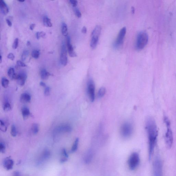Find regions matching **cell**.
Listing matches in <instances>:
<instances>
[{
    "instance_id": "cell-23",
    "label": "cell",
    "mask_w": 176,
    "mask_h": 176,
    "mask_svg": "<svg viewBox=\"0 0 176 176\" xmlns=\"http://www.w3.org/2000/svg\"><path fill=\"white\" fill-rule=\"evenodd\" d=\"M39 130V125L37 123H33L31 126V132L33 135H36L38 133Z\"/></svg>"
},
{
    "instance_id": "cell-29",
    "label": "cell",
    "mask_w": 176,
    "mask_h": 176,
    "mask_svg": "<svg viewBox=\"0 0 176 176\" xmlns=\"http://www.w3.org/2000/svg\"><path fill=\"white\" fill-rule=\"evenodd\" d=\"M12 106L11 105L9 102H6L3 106V110L5 112H8L12 110Z\"/></svg>"
},
{
    "instance_id": "cell-41",
    "label": "cell",
    "mask_w": 176,
    "mask_h": 176,
    "mask_svg": "<svg viewBox=\"0 0 176 176\" xmlns=\"http://www.w3.org/2000/svg\"><path fill=\"white\" fill-rule=\"evenodd\" d=\"M69 2L72 5L73 7H77L78 3L77 1H75V0H70Z\"/></svg>"
},
{
    "instance_id": "cell-10",
    "label": "cell",
    "mask_w": 176,
    "mask_h": 176,
    "mask_svg": "<svg viewBox=\"0 0 176 176\" xmlns=\"http://www.w3.org/2000/svg\"><path fill=\"white\" fill-rule=\"evenodd\" d=\"M126 33V28L125 27L123 28L119 31L117 39L114 44V46L116 48L121 46Z\"/></svg>"
},
{
    "instance_id": "cell-5",
    "label": "cell",
    "mask_w": 176,
    "mask_h": 176,
    "mask_svg": "<svg viewBox=\"0 0 176 176\" xmlns=\"http://www.w3.org/2000/svg\"><path fill=\"white\" fill-rule=\"evenodd\" d=\"M140 161V157L137 152H134L131 154L128 162L129 169L131 170H135L138 167Z\"/></svg>"
},
{
    "instance_id": "cell-24",
    "label": "cell",
    "mask_w": 176,
    "mask_h": 176,
    "mask_svg": "<svg viewBox=\"0 0 176 176\" xmlns=\"http://www.w3.org/2000/svg\"><path fill=\"white\" fill-rule=\"evenodd\" d=\"M43 25L46 27H51L52 25L51 20L47 16H44L43 18Z\"/></svg>"
},
{
    "instance_id": "cell-12",
    "label": "cell",
    "mask_w": 176,
    "mask_h": 176,
    "mask_svg": "<svg viewBox=\"0 0 176 176\" xmlns=\"http://www.w3.org/2000/svg\"><path fill=\"white\" fill-rule=\"evenodd\" d=\"M3 165L4 167L6 170H11L12 169L14 166V161L11 157H7L4 159Z\"/></svg>"
},
{
    "instance_id": "cell-17",
    "label": "cell",
    "mask_w": 176,
    "mask_h": 176,
    "mask_svg": "<svg viewBox=\"0 0 176 176\" xmlns=\"http://www.w3.org/2000/svg\"><path fill=\"white\" fill-rule=\"evenodd\" d=\"M0 9L1 12L4 15H6L9 12V7L3 0H1L0 1Z\"/></svg>"
},
{
    "instance_id": "cell-35",
    "label": "cell",
    "mask_w": 176,
    "mask_h": 176,
    "mask_svg": "<svg viewBox=\"0 0 176 176\" xmlns=\"http://www.w3.org/2000/svg\"><path fill=\"white\" fill-rule=\"evenodd\" d=\"M51 88L49 86H47L44 89V94L46 96H49L50 94Z\"/></svg>"
},
{
    "instance_id": "cell-8",
    "label": "cell",
    "mask_w": 176,
    "mask_h": 176,
    "mask_svg": "<svg viewBox=\"0 0 176 176\" xmlns=\"http://www.w3.org/2000/svg\"><path fill=\"white\" fill-rule=\"evenodd\" d=\"M72 130L71 126L67 124H64L59 126L54 129L53 131L54 136H56L62 133H70Z\"/></svg>"
},
{
    "instance_id": "cell-20",
    "label": "cell",
    "mask_w": 176,
    "mask_h": 176,
    "mask_svg": "<svg viewBox=\"0 0 176 176\" xmlns=\"http://www.w3.org/2000/svg\"><path fill=\"white\" fill-rule=\"evenodd\" d=\"M69 155L67 153V152L64 148L62 150L61 152V158L60 159V162L61 163H64L67 161Z\"/></svg>"
},
{
    "instance_id": "cell-39",
    "label": "cell",
    "mask_w": 176,
    "mask_h": 176,
    "mask_svg": "<svg viewBox=\"0 0 176 176\" xmlns=\"http://www.w3.org/2000/svg\"><path fill=\"white\" fill-rule=\"evenodd\" d=\"M16 64L18 67H27V65H26L23 61H20V60H18V61H17Z\"/></svg>"
},
{
    "instance_id": "cell-26",
    "label": "cell",
    "mask_w": 176,
    "mask_h": 176,
    "mask_svg": "<svg viewBox=\"0 0 176 176\" xmlns=\"http://www.w3.org/2000/svg\"><path fill=\"white\" fill-rule=\"evenodd\" d=\"M79 143V139L77 138L75 139L74 143L73 144L71 149V153H74L77 151L78 148Z\"/></svg>"
},
{
    "instance_id": "cell-21",
    "label": "cell",
    "mask_w": 176,
    "mask_h": 176,
    "mask_svg": "<svg viewBox=\"0 0 176 176\" xmlns=\"http://www.w3.org/2000/svg\"><path fill=\"white\" fill-rule=\"evenodd\" d=\"M22 113L23 119L26 120L28 119L30 115L29 109L27 107H24L22 109Z\"/></svg>"
},
{
    "instance_id": "cell-42",
    "label": "cell",
    "mask_w": 176,
    "mask_h": 176,
    "mask_svg": "<svg viewBox=\"0 0 176 176\" xmlns=\"http://www.w3.org/2000/svg\"><path fill=\"white\" fill-rule=\"evenodd\" d=\"M6 21L8 25L10 27H12V23L11 21H10V20L9 19H6Z\"/></svg>"
},
{
    "instance_id": "cell-15",
    "label": "cell",
    "mask_w": 176,
    "mask_h": 176,
    "mask_svg": "<svg viewBox=\"0 0 176 176\" xmlns=\"http://www.w3.org/2000/svg\"><path fill=\"white\" fill-rule=\"evenodd\" d=\"M50 156V152L48 150H45L41 154L38 163L41 164V163L48 159Z\"/></svg>"
},
{
    "instance_id": "cell-9",
    "label": "cell",
    "mask_w": 176,
    "mask_h": 176,
    "mask_svg": "<svg viewBox=\"0 0 176 176\" xmlns=\"http://www.w3.org/2000/svg\"><path fill=\"white\" fill-rule=\"evenodd\" d=\"M88 93L91 102L94 101L95 98V85L93 80H89L88 83Z\"/></svg>"
},
{
    "instance_id": "cell-36",
    "label": "cell",
    "mask_w": 176,
    "mask_h": 176,
    "mask_svg": "<svg viewBox=\"0 0 176 176\" xmlns=\"http://www.w3.org/2000/svg\"><path fill=\"white\" fill-rule=\"evenodd\" d=\"M74 10L76 16L78 18H81V16H82V14H81L80 10L77 8V7H74Z\"/></svg>"
},
{
    "instance_id": "cell-18",
    "label": "cell",
    "mask_w": 176,
    "mask_h": 176,
    "mask_svg": "<svg viewBox=\"0 0 176 176\" xmlns=\"http://www.w3.org/2000/svg\"><path fill=\"white\" fill-rule=\"evenodd\" d=\"M20 100L22 103H28L30 102L31 100V96L28 93H23L21 94Z\"/></svg>"
},
{
    "instance_id": "cell-28",
    "label": "cell",
    "mask_w": 176,
    "mask_h": 176,
    "mask_svg": "<svg viewBox=\"0 0 176 176\" xmlns=\"http://www.w3.org/2000/svg\"><path fill=\"white\" fill-rule=\"evenodd\" d=\"M0 129L3 132H6L7 130V126L3 121L0 120Z\"/></svg>"
},
{
    "instance_id": "cell-27",
    "label": "cell",
    "mask_w": 176,
    "mask_h": 176,
    "mask_svg": "<svg viewBox=\"0 0 176 176\" xmlns=\"http://www.w3.org/2000/svg\"><path fill=\"white\" fill-rule=\"evenodd\" d=\"M9 84V81L7 78L3 77L2 79L1 84L2 87L5 88H8Z\"/></svg>"
},
{
    "instance_id": "cell-46",
    "label": "cell",
    "mask_w": 176,
    "mask_h": 176,
    "mask_svg": "<svg viewBox=\"0 0 176 176\" xmlns=\"http://www.w3.org/2000/svg\"><path fill=\"white\" fill-rule=\"evenodd\" d=\"M14 176H20L19 172H15L14 173Z\"/></svg>"
},
{
    "instance_id": "cell-1",
    "label": "cell",
    "mask_w": 176,
    "mask_h": 176,
    "mask_svg": "<svg viewBox=\"0 0 176 176\" xmlns=\"http://www.w3.org/2000/svg\"><path fill=\"white\" fill-rule=\"evenodd\" d=\"M146 129L147 133L149 140V159L150 160L153 154L156 143L158 130L154 119L151 117L148 118L146 123Z\"/></svg>"
},
{
    "instance_id": "cell-2",
    "label": "cell",
    "mask_w": 176,
    "mask_h": 176,
    "mask_svg": "<svg viewBox=\"0 0 176 176\" xmlns=\"http://www.w3.org/2000/svg\"><path fill=\"white\" fill-rule=\"evenodd\" d=\"M164 120L167 127V130L165 135V144L167 149H170L172 146L173 141V133L170 128V121L167 117H165Z\"/></svg>"
},
{
    "instance_id": "cell-33",
    "label": "cell",
    "mask_w": 176,
    "mask_h": 176,
    "mask_svg": "<svg viewBox=\"0 0 176 176\" xmlns=\"http://www.w3.org/2000/svg\"><path fill=\"white\" fill-rule=\"evenodd\" d=\"M29 54V51L27 50H25L22 52V53L21 57V59L22 61H25L26 59H27V57Z\"/></svg>"
},
{
    "instance_id": "cell-25",
    "label": "cell",
    "mask_w": 176,
    "mask_h": 176,
    "mask_svg": "<svg viewBox=\"0 0 176 176\" xmlns=\"http://www.w3.org/2000/svg\"><path fill=\"white\" fill-rule=\"evenodd\" d=\"M61 31L62 35L64 36H68V28L65 22H62L61 26Z\"/></svg>"
},
{
    "instance_id": "cell-48",
    "label": "cell",
    "mask_w": 176,
    "mask_h": 176,
    "mask_svg": "<svg viewBox=\"0 0 176 176\" xmlns=\"http://www.w3.org/2000/svg\"><path fill=\"white\" fill-rule=\"evenodd\" d=\"M27 46H29L30 45V43L29 41H27Z\"/></svg>"
},
{
    "instance_id": "cell-47",
    "label": "cell",
    "mask_w": 176,
    "mask_h": 176,
    "mask_svg": "<svg viewBox=\"0 0 176 176\" xmlns=\"http://www.w3.org/2000/svg\"><path fill=\"white\" fill-rule=\"evenodd\" d=\"M131 12H132V13L133 14H134L135 12V8L133 7H132L131 8Z\"/></svg>"
},
{
    "instance_id": "cell-16",
    "label": "cell",
    "mask_w": 176,
    "mask_h": 176,
    "mask_svg": "<svg viewBox=\"0 0 176 176\" xmlns=\"http://www.w3.org/2000/svg\"><path fill=\"white\" fill-rule=\"evenodd\" d=\"M93 153L91 150L87 151L84 157V161L86 164L90 163L93 159Z\"/></svg>"
},
{
    "instance_id": "cell-38",
    "label": "cell",
    "mask_w": 176,
    "mask_h": 176,
    "mask_svg": "<svg viewBox=\"0 0 176 176\" xmlns=\"http://www.w3.org/2000/svg\"><path fill=\"white\" fill-rule=\"evenodd\" d=\"M5 149H6V146H5V144L3 143H0V151L1 153H5Z\"/></svg>"
},
{
    "instance_id": "cell-13",
    "label": "cell",
    "mask_w": 176,
    "mask_h": 176,
    "mask_svg": "<svg viewBox=\"0 0 176 176\" xmlns=\"http://www.w3.org/2000/svg\"><path fill=\"white\" fill-rule=\"evenodd\" d=\"M67 46L70 56L71 57H77V54L74 51V48L71 43V38L69 36H67Z\"/></svg>"
},
{
    "instance_id": "cell-6",
    "label": "cell",
    "mask_w": 176,
    "mask_h": 176,
    "mask_svg": "<svg viewBox=\"0 0 176 176\" xmlns=\"http://www.w3.org/2000/svg\"><path fill=\"white\" fill-rule=\"evenodd\" d=\"M133 132V126L129 123H123L120 128V134L123 137L126 138L129 137L132 135Z\"/></svg>"
},
{
    "instance_id": "cell-11",
    "label": "cell",
    "mask_w": 176,
    "mask_h": 176,
    "mask_svg": "<svg viewBox=\"0 0 176 176\" xmlns=\"http://www.w3.org/2000/svg\"><path fill=\"white\" fill-rule=\"evenodd\" d=\"M67 49L65 43H63L62 44L61 54H60V62L62 65H66L67 63Z\"/></svg>"
},
{
    "instance_id": "cell-31",
    "label": "cell",
    "mask_w": 176,
    "mask_h": 176,
    "mask_svg": "<svg viewBox=\"0 0 176 176\" xmlns=\"http://www.w3.org/2000/svg\"><path fill=\"white\" fill-rule=\"evenodd\" d=\"M10 133H11L12 136L14 137H15L17 135V132L16 128L14 124L12 125V126Z\"/></svg>"
},
{
    "instance_id": "cell-37",
    "label": "cell",
    "mask_w": 176,
    "mask_h": 176,
    "mask_svg": "<svg viewBox=\"0 0 176 176\" xmlns=\"http://www.w3.org/2000/svg\"><path fill=\"white\" fill-rule=\"evenodd\" d=\"M18 43H19V39L18 38H16L14 43H13L12 48L14 49H16L18 46Z\"/></svg>"
},
{
    "instance_id": "cell-4",
    "label": "cell",
    "mask_w": 176,
    "mask_h": 176,
    "mask_svg": "<svg viewBox=\"0 0 176 176\" xmlns=\"http://www.w3.org/2000/svg\"><path fill=\"white\" fill-rule=\"evenodd\" d=\"M101 32L100 26H97L92 32L90 46L92 49L95 48L98 43L100 35Z\"/></svg>"
},
{
    "instance_id": "cell-44",
    "label": "cell",
    "mask_w": 176,
    "mask_h": 176,
    "mask_svg": "<svg viewBox=\"0 0 176 176\" xmlns=\"http://www.w3.org/2000/svg\"><path fill=\"white\" fill-rule=\"evenodd\" d=\"M39 85H40V86L46 88L47 87L46 83L43 82H40Z\"/></svg>"
},
{
    "instance_id": "cell-50",
    "label": "cell",
    "mask_w": 176,
    "mask_h": 176,
    "mask_svg": "<svg viewBox=\"0 0 176 176\" xmlns=\"http://www.w3.org/2000/svg\"><path fill=\"white\" fill-rule=\"evenodd\" d=\"M18 1L20 2H25V1H22H22Z\"/></svg>"
},
{
    "instance_id": "cell-30",
    "label": "cell",
    "mask_w": 176,
    "mask_h": 176,
    "mask_svg": "<svg viewBox=\"0 0 176 176\" xmlns=\"http://www.w3.org/2000/svg\"><path fill=\"white\" fill-rule=\"evenodd\" d=\"M106 89L104 87H102L99 89L98 92V95L99 98L103 97L106 93Z\"/></svg>"
},
{
    "instance_id": "cell-43",
    "label": "cell",
    "mask_w": 176,
    "mask_h": 176,
    "mask_svg": "<svg viewBox=\"0 0 176 176\" xmlns=\"http://www.w3.org/2000/svg\"><path fill=\"white\" fill-rule=\"evenodd\" d=\"M36 26L35 23H33L31 24L30 26V29L31 30H33L35 28Z\"/></svg>"
},
{
    "instance_id": "cell-19",
    "label": "cell",
    "mask_w": 176,
    "mask_h": 176,
    "mask_svg": "<svg viewBox=\"0 0 176 176\" xmlns=\"http://www.w3.org/2000/svg\"><path fill=\"white\" fill-rule=\"evenodd\" d=\"M8 75L12 80H17L18 77V74L15 73V71L14 68L10 67L8 71Z\"/></svg>"
},
{
    "instance_id": "cell-45",
    "label": "cell",
    "mask_w": 176,
    "mask_h": 176,
    "mask_svg": "<svg viewBox=\"0 0 176 176\" xmlns=\"http://www.w3.org/2000/svg\"><path fill=\"white\" fill-rule=\"evenodd\" d=\"M82 32L83 33H86L87 32V29L85 27H84L82 30Z\"/></svg>"
},
{
    "instance_id": "cell-14",
    "label": "cell",
    "mask_w": 176,
    "mask_h": 176,
    "mask_svg": "<svg viewBox=\"0 0 176 176\" xmlns=\"http://www.w3.org/2000/svg\"><path fill=\"white\" fill-rule=\"evenodd\" d=\"M27 78V75L25 72H20L18 74L17 79L18 85L22 86L24 85Z\"/></svg>"
},
{
    "instance_id": "cell-22",
    "label": "cell",
    "mask_w": 176,
    "mask_h": 176,
    "mask_svg": "<svg viewBox=\"0 0 176 176\" xmlns=\"http://www.w3.org/2000/svg\"><path fill=\"white\" fill-rule=\"evenodd\" d=\"M51 74L47 71L45 69H42L40 72V76L42 80H48Z\"/></svg>"
},
{
    "instance_id": "cell-40",
    "label": "cell",
    "mask_w": 176,
    "mask_h": 176,
    "mask_svg": "<svg viewBox=\"0 0 176 176\" xmlns=\"http://www.w3.org/2000/svg\"><path fill=\"white\" fill-rule=\"evenodd\" d=\"M7 57L9 59L13 61L15 58V56L12 53H9L7 55Z\"/></svg>"
},
{
    "instance_id": "cell-3",
    "label": "cell",
    "mask_w": 176,
    "mask_h": 176,
    "mask_svg": "<svg viewBox=\"0 0 176 176\" xmlns=\"http://www.w3.org/2000/svg\"><path fill=\"white\" fill-rule=\"evenodd\" d=\"M148 41V34L144 31H141L138 33L136 39V48L139 50H142L147 44Z\"/></svg>"
},
{
    "instance_id": "cell-7",
    "label": "cell",
    "mask_w": 176,
    "mask_h": 176,
    "mask_svg": "<svg viewBox=\"0 0 176 176\" xmlns=\"http://www.w3.org/2000/svg\"><path fill=\"white\" fill-rule=\"evenodd\" d=\"M162 169L161 160L157 158L153 163V176H163Z\"/></svg>"
},
{
    "instance_id": "cell-34",
    "label": "cell",
    "mask_w": 176,
    "mask_h": 176,
    "mask_svg": "<svg viewBox=\"0 0 176 176\" xmlns=\"http://www.w3.org/2000/svg\"><path fill=\"white\" fill-rule=\"evenodd\" d=\"M46 34L43 31L41 32H37L36 33V38L39 40L40 38H44L46 36Z\"/></svg>"
},
{
    "instance_id": "cell-32",
    "label": "cell",
    "mask_w": 176,
    "mask_h": 176,
    "mask_svg": "<svg viewBox=\"0 0 176 176\" xmlns=\"http://www.w3.org/2000/svg\"><path fill=\"white\" fill-rule=\"evenodd\" d=\"M40 52L38 50H34L31 53V56L32 57L35 59H37L40 56Z\"/></svg>"
},
{
    "instance_id": "cell-49",
    "label": "cell",
    "mask_w": 176,
    "mask_h": 176,
    "mask_svg": "<svg viewBox=\"0 0 176 176\" xmlns=\"http://www.w3.org/2000/svg\"><path fill=\"white\" fill-rule=\"evenodd\" d=\"M0 59H1V60H0L1 62H0V63H1L2 61V57L1 56V57H0Z\"/></svg>"
}]
</instances>
